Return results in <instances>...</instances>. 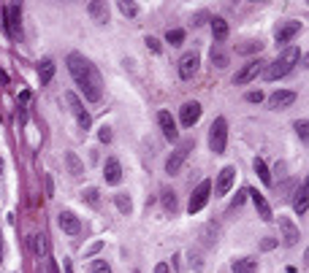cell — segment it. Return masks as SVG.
Here are the masks:
<instances>
[{
  "instance_id": "6da1fadb",
  "label": "cell",
  "mask_w": 309,
  "mask_h": 273,
  "mask_svg": "<svg viewBox=\"0 0 309 273\" xmlns=\"http://www.w3.org/2000/svg\"><path fill=\"white\" fill-rule=\"evenodd\" d=\"M65 65H68L71 78L76 82L79 90H82V95L90 103H98L100 98H103V78H100L95 65H92L84 54H79V52H71V54L65 57Z\"/></svg>"
},
{
  "instance_id": "7a4b0ae2",
  "label": "cell",
  "mask_w": 309,
  "mask_h": 273,
  "mask_svg": "<svg viewBox=\"0 0 309 273\" xmlns=\"http://www.w3.org/2000/svg\"><path fill=\"white\" fill-rule=\"evenodd\" d=\"M301 60V52L295 49V46H287L282 54L274 60V62H266L268 68H266V78L268 82H277V78H285L287 73H290L295 68V62Z\"/></svg>"
},
{
  "instance_id": "3957f363",
  "label": "cell",
  "mask_w": 309,
  "mask_h": 273,
  "mask_svg": "<svg viewBox=\"0 0 309 273\" xmlns=\"http://www.w3.org/2000/svg\"><path fill=\"white\" fill-rule=\"evenodd\" d=\"M225 146H228V122L223 116H217L209 128V149L214 154H223Z\"/></svg>"
},
{
  "instance_id": "277c9868",
  "label": "cell",
  "mask_w": 309,
  "mask_h": 273,
  "mask_svg": "<svg viewBox=\"0 0 309 273\" xmlns=\"http://www.w3.org/2000/svg\"><path fill=\"white\" fill-rule=\"evenodd\" d=\"M193 146H196V141H193V138H187V141L179 144L177 149L171 152V157L166 160V173H171V176H174V173H179V168L185 165V160H187V154H190Z\"/></svg>"
},
{
  "instance_id": "5b68a950",
  "label": "cell",
  "mask_w": 309,
  "mask_h": 273,
  "mask_svg": "<svg viewBox=\"0 0 309 273\" xmlns=\"http://www.w3.org/2000/svg\"><path fill=\"white\" fill-rule=\"evenodd\" d=\"M209 195H212V182H209V178H204V182L193 190L190 203H187V211H190V214H198V211L209 203Z\"/></svg>"
},
{
  "instance_id": "8992f818",
  "label": "cell",
  "mask_w": 309,
  "mask_h": 273,
  "mask_svg": "<svg viewBox=\"0 0 309 273\" xmlns=\"http://www.w3.org/2000/svg\"><path fill=\"white\" fill-rule=\"evenodd\" d=\"M263 68H266V62H263L260 57H258V60H250V62H247L244 68H241V70L236 73V76H233V84H236V86L250 84L252 78H258L260 73H263Z\"/></svg>"
},
{
  "instance_id": "52a82bcc",
  "label": "cell",
  "mask_w": 309,
  "mask_h": 273,
  "mask_svg": "<svg viewBox=\"0 0 309 273\" xmlns=\"http://www.w3.org/2000/svg\"><path fill=\"white\" fill-rule=\"evenodd\" d=\"M3 22H6V32H9L11 38L22 36V8H19L17 3L3 11Z\"/></svg>"
},
{
  "instance_id": "ba28073f",
  "label": "cell",
  "mask_w": 309,
  "mask_h": 273,
  "mask_svg": "<svg viewBox=\"0 0 309 273\" xmlns=\"http://www.w3.org/2000/svg\"><path fill=\"white\" fill-rule=\"evenodd\" d=\"M301 28H304V24L295 22V19H290V22H279L277 32H274V41H277V46H287L301 32Z\"/></svg>"
},
{
  "instance_id": "9c48e42d",
  "label": "cell",
  "mask_w": 309,
  "mask_h": 273,
  "mask_svg": "<svg viewBox=\"0 0 309 273\" xmlns=\"http://www.w3.org/2000/svg\"><path fill=\"white\" fill-rule=\"evenodd\" d=\"M198 65H201L198 52H187V54H182V60H179V76H182L185 82H190L198 73Z\"/></svg>"
},
{
  "instance_id": "30bf717a",
  "label": "cell",
  "mask_w": 309,
  "mask_h": 273,
  "mask_svg": "<svg viewBox=\"0 0 309 273\" xmlns=\"http://www.w3.org/2000/svg\"><path fill=\"white\" fill-rule=\"evenodd\" d=\"M65 100H68V106H71V111H73V116H76V122H79V128L82 130H87L92 124V119H90V114L84 111V106H82V100H79L73 92H65Z\"/></svg>"
},
{
  "instance_id": "8fae6325",
  "label": "cell",
  "mask_w": 309,
  "mask_h": 273,
  "mask_svg": "<svg viewBox=\"0 0 309 273\" xmlns=\"http://www.w3.org/2000/svg\"><path fill=\"white\" fill-rule=\"evenodd\" d=\"M279 230H282V244L285 246H295L298 244V238H301V232H298V228H295V222L290 216H279Z\"/></svg>"
},
{
  "instance_id": "7c38bea8",
  "label": "cell",
  "mask_w": 309,
  "mask_h": 273,
  "mask_svg": "<svg viewBox=\"0 0 309 273\" xmlns=\"http://www.w3.org/2000/svg\"><path fill=\"white\" fill-rule=\"evenodd\" d=\"M57 224H60V230L68 232V236H79V232H82V222H79V216L73 214V211H60Z\"/></svg>"
},
{
  "instance_id": "4fadbf2b",
  "label": "cell",
  "mask_w": 309,
  "mask_h": 273,
  "mask_svg": "<svg viewBox=\"0 0 309 273\" xmlns=\"http://www.w3.org/2000/svg\"><path fill=\"white\" fill-rule=\"evenodd\" d=\"M233 182H236V168H233V165H225V168L220 170V176H217L214 192H217V195H228L231 187H233Z\"/></svg>"
},
{
  "instance_id": "5bb4252c",
  "label": "cell",
  "mask_w": 309,
  "mask_h": 273,
  "mask_svg": "<svg viewBox=\"0 0 309 273\" xmlns=\"http://www.w3.org/2000/svg\"><path fill=\"white\" fill-rule=\"evenodd\" d=\"M103 178H106V184H111V187H117V184L122 182V165H119L117 157H109V160H106V165H103Z\"/></svg>"
},
{
  "instance_id": "9a60e30c",
  "label": "cell",
  "mask_w": 309,
  "mask_h": 273,
  "mask_svg": "<svg viewBox=\"0 0 309 273\" xmlns=\"http://www.w3.org/2000/svg\"><path fill=\"white\" fill-rule=\"evenodd\" d=\"M309 182L304 178V182L298 184V190H295V198H293V211L298 216H306V208H309Z\"/></svg>"
},
{
  "instance_id": "2e32d148",
  "label": "cell",
  "mask_w": 309,
  "mask_h": 273,
  "mask_svg": "<svg viewBox=\"0 0 309 273\" xmlns=\"http://www.w3.org/2000/svg\"><path fill=\"white\" fill-rule=\"evenodd\" d=\"M158 122H160V130H163V136L169 138L171 144L179 141V130H177V122H174V116L169 114V111H160L158 114Z\"/></svg>"
},
{
  "instance_id": "e0dca14e",
  "label": "cell",
  "mask_w": 309,
  "mask_h": 273,
  "mask_svg": "<svg viewBox=\"0 0 309 273\" xmlns=\"http://www.w3.org/2000/svg\"><path fill=\"white\" fill-rule=\"evenodd\" d=\"M201 114H204L201 103H198V100H187V103L182 106V124H185V128H193V124L201 119Z\"/></svg>"
},
{
  "instance_id": "ac0fdd59",
  "label": "cell",
  "mask_w": 309,
  "mask_h": 273,
  "mask_svg": "<svg viewBox=\"0 0 309 273\" xmlns=\"http://www.w3.org/2000/svg\"><path fill=\"white\" fill-rule=\"evenodd\" d=\"M87 14L95 19L98 24H106L109 22V3L106 0H90L87 3Z\"/></svg>"
},
{
  "instance_id": "d6986e66",
  "label": "cell",
  "mask_w": 309,
  "mask_h": 273,
  "mask_svg": "<svg viewBox=\"0 0 309 273\" xmlns=\"http://www.w3.org/2000/svg\"><path fill=\"white\" fill-rule=\"evenodd\" d=\"M293 103H295V92H290V90H277L268 98V108H274V111L287 108V106H293Z\"/></svg>"
},
{
  "instance_id": "ffe728a7",
  "label": "cell",
  "mask_w": 309,
  "mask_h": 273,
  "mask_svg": "<svg viewBox=\"0 0 309 273\" xmlns=\"http://www.w3.org/2000/svg\"><path fill=\"white\" fill-rule=\"evenodd\" d=\"M247 195L252 198V203H255V211H258V216L263 219V222H274V214H271V206L266 203V198L260 195V192H255V190H250Z\"/></svg>"
},
{
  "instance_id": "44dd1931",
  "label": "cell",
  "mask_w": 309,
  "mask_h": 273,
  "mask_svg": "<svg viewBox=\"0 0 309 273\" xmlns=\"http://www.w3.org/2000/svg\"><path fill=\"white\" fill-rule=\"evenodd\" d=\"M212 36H214V44H225L228 38V22L223 16H212Z\"/></svg>"
},
{
  "instance_id": "7402d4cb",
  "label": "cell",
  "mask_w": 309,
  "mask_h": 273,
  "mask_svg": "<svg viewBox=\"0 0 309 273\" xmlns=\"http://www.w3.org/2000/svg\"><path fill=\"white\" fill-rule=\"evenodd\" d=\"M231 270L233 273H255V270H258V260L239 257V260H233V262H231Z\"/></svg>"
},
{
  "instance_id": "603a6c76",
  "label": "cell",
  "mask_w": 309,
  "mask_h": 273,
  "mask_svg": "<svg viewBox=\"0 0 309 273\" xmlns=\"http://www.w3.org/2000/svg\"><path fill=\"white\" fill-rule=\"evenodd\" d=\"M55 70H57V65L52 60H41V65H38V82H41V86H46L55 78Z\"/></svg>"
},
{
  "instance_id": "cb8c5ba5",
  "label": "cell",
  "mask_w": 309,
  "mask_h": 273,
  "mask_svg": "<svg viewBox=\"0 0 309 273\" xmlns=\"http://www.w3.org/2000/svg\"><path fill=\"white\" fill-rule=\"evenodd\" d=\"M30 246H33V254H36V257H46V254H49V241H46V236H33Z\"/></svg>"
},
{
  "instance_id": "d4e9b609",
  "label": "cell",
  "mask_w": 309,
  "mask_h": 273,
  "mask_svg": "<svg viewBox=\"0 0 309 273\" xmlns=\"http://www.w3.org/2000/svg\"><path fill=\"white\" fill-rule=\"evenodd\" d=\"M65 162H68V170H71V176L73 178H79L84 173V165H82V160H79L73 152H65Z\"/></svg>"
},
{
  "instance_id": "484cf974",
  "label": "cell",
  "mask_w": 309,
  "mask_h": 273,
  "mask_svg": "<svg viewBox=\"0 0 309 273\" xmlns=\"http://www.w3.org/2000/svg\"><path fill=\"white\" fill-rule=\"evenodd\" d=\"M252 168H255V173L260 176V182H263L266 187H271V173H268V168H266V162H263V160H260V157H255Z\"/></svg>"
},
{
  "instance_id": "4316f807",
  "label": "cell",
  "mask_w": 309,
  "mask_h": 273,
  "mask_svg": "<svg viewBox=\"0 0 309 273\" xmlns=\"http://www.w3.org/2000/svg\"><path fill=\"white\" fill-rule=\"evenodd\" d=\"M82 198H84L87 206H92V208H98V206H100V190L98 187H87L82 192Z\"/></svg>"
},
{
  "instance_id": "83f0119b",
  "label": "cell",
  "mask_w": 309,
  "mask_h": 273,
  "mask_svg": "<svg viewBox=\"0 0 309 273\" xmlns=\"http://www.w3.org/2000/svg\"><path fill=\"white\" fill-rule=\"evenodd\" d=\"M114 206H117L122 214H130L133 211V203H130V198H127L125 192H117V195H114Z\"/></svg>"
},
{
  "instance_id": "f1b7e54d",
  "label": "cell",
  "mask_w": 309,
  "mask_h": 273,
  "mask_svg": "<svg viewBox=\"0 0 309 273\" xmlns=\"http://www.w3.org/2000/svg\"><path fill=\"white\" fill-rule=\"evenodd\" d=\"M166 44H171V46H182L185 44V30H169L166 32Z\"/></svg>"
},
{
  "instance_id": "f546056e",
  "label": "cell",
  "mask_w": 309,
  "mask_h": 273,
  "mask_svg": "<svg viewBox=\"0 0 309 273\" xmlns=\"http://www.w3.org/2000/svg\"><path fill=\"white\" fill-rule=\"evenodd\" d=\"M212 62L217 65V68H225V65H228V54L220 49L217 44H214V49H212Z\"/></svg>"
},
{
  "instance_id": "4dcf8cb0",
  "label": "cell",
  "mask_w": 309,
  "mask_h": 273,
  "mask_svg": "<svg viewBox=\"0 0 309 273\" xmlns=\"http://www.w3.org/2000/svg\"><path fill=\"white\" fill-rule=\"evenodd\" d=\"M90 273H111V268H109V262H106V260H92Z\"/></svg>"
},
{
  "instance_id": "1f68e13d",
  "label": "cell",
  "mask_w": 309,
  "mask_h": 273,
  "mask_svg": "<svg viewBox=\"0 0 309 273\" xmlns=\"http://www.w3.org/2000/svg\"><path fill=\"white\" fill-rule=\"evenodd\" d=\"M119 11H122L125 16H136L138 14V6L136 3H127V0H119Z\"/></svg>"
},
{
  "instance_id": "d6a6232c",
  "label": "cell",
  "mask_w": 309,
  "mask_h": 273,
  "mask_svg": "<svg viewBox=\"0 0 309 273\" xmlns=\"http://www.w3.org/2000/svg\"><path fill=\"white\" fill-rule=\"evenodd\" d=\"M163 206H166V211H177V195L174 192H163Z\"/></svg>"
},
{
  "instance_id": "836d02e7",
  "label": "cell",
  "mask_w": 309,
  "mask_h": 273,
  "mask_svg": "<svg viewBox=\"0 0 309 273\" xmlns=\"http://www.w3.org/2000/svg\"><path fill=\"white\" fill-rule=\"evenodd\" d=\"M144 44H146V49H149L152 54H160V52H163L160 41H158V38H152V36H146V38H144Z\"/></svg>"
},
{
  "instance_id": "e575fe53",
  "label": "cell",
  "mask_w": 309,
  "mask_h": 273,
  "mask_svg": "<svg viewBox=\"0 0 309 273\" xmlns=\"http://www.w3.org/2000/svg\"><path fill=\"white\" fill-rule=\"evenodd\" d=\"M306 130H309V122H306V119H298V122H295V132H298V138L304 144H306V136H309Z\"/></svg>"
},
{
  "instance_id": "d590c367",
  "label": "cell",
  "mask_w": 309,
  "mask_h": 273,
  "mask_svg": "<svg viewBox=\"0 0 309 273\" xmlns=\"http://www.w3.org/2000/svg\"><path fill=\"white\" fill-rule=\"evenodd\" d=\"M239 52H241V54H247V52H260V44H255V41H247L244 46H239Z\"/></svg>"
},
{
  "instance_id": "8d00e7d4",
  "label": "cell",
  "mask_w": 309,
  "mask_h": 273,
  "mask_svg": "<svg viewBox=\"0 0 309 273\" xmlns=\"http://www.w3.org/2000/svg\"><path fill=\"white\" fill-rule=\"evenodd\" d=\"M98 138H100L103 144H109V141H111V128H106V124H103V128H100V132H98Z\"/></svg>"
},
{
  "instance_id": "74e56055",
  "label": "cell",
  "mask_w": 309,
  "mask_h": 273,
  "mask_svg": "<svg viewBox=\"0 0 309 273\" xmlns=\"http://www.w3.org/2000/svg\"><path fill=\"white\" fill-rule=\"evenodd\" d=\"M274 246H277V238H263V241H260V249L263 252H271Z\"/></svg>"
},
{
  "instance_id": "f35d334b",
  "label": "cell",
  "mask_w": 309,
  "mask_h": 273,
  "mask_svg": "<svg viewBox=\"0 0 309 273\" xmlns=\"http://www.w3.org/2000/svg\"><path fill=\"white\" fill-rule=\"evenodd\" d=\"M260 100H263V92H247V103H260Z\"/></svg>"
},
{
  "instance_id": "ab89813d",
  "label": "cell",
  "mask_w": 309,
  "mask_h": 273,
  "mask_svg": "<svg viewBox=\"0 0 309 273\" xmlns=\"http://www.w3.org/2000/svg\"><path fill=\"white\" fill-rule=\"evenodd\" d=\"M44 184H46V198H52V195H55V184H52V176H49V173L44 176Z\"/></svg>"
},
{
  "instance_id": "60d3db41",
  "label": "cell",
  "mask_w": 309,
  "mask_h": 273,
  "mask_svg": "<svg viewBox=\"0 0 309 273\" xmlns=\"http://www.w3.org/2000/svg\"><path fill=\"white\" fill-rule=\"evenodd\" d=\"M247 192H250V190H241V192H239V195H236V200H233V208H239V206H241V203H244V198H247Z\"/></svg>"
},
{
  "instance_id": "b9f144b4",
  "label": "cell",
  "mask_w": 309,
  "mask_h": 273,
  "mask_svg": "<svg viewBox=\"0 0 309 273\" xmlns=\"http://www.w3.org/2000/svg\"><path fill=\"white\" fill-rule=\"evenodd\" d=\"M154 273H171L169 262H158V268H154Z\"/></svg>"
},
{
  "instance_id": "7bdbcfd3",
  "label": "cell",
  "mask_w": 309,
  "mask_h": 273,
  "mask_svg": "<svg viewBox=\"0 0 309 273\" xmlns=\"http://www.w3.org/2000/svg\"><path fill=\"white\" fill-rule=\"evenodd\" d=\"M49 273H57V262H55V260H49Z\"/></svg>"
},
{
  "instance_id": "ee69618b",
  "label": "cell",
  "mask_w": 309,
  "mask_h": 273,
  "mask_svg": "<svg viewBox=\"0 0 309 273\" xmlns=\"http://www.w3.org/2000/svg\"><path fill=\"white\" fill-rule=\"evenodd\" d=\"M0 262H3V232H0Z\"/></svg>"
},
{
  "instance_id": "f6af8a7d",
  "label": "cell",
  "mask_w": 309,
  "mask_h": 273,
  "mask_svg": "<svg viewBox=\"0 0 309 273\" xmlns=\"http://www.w3.org/2000/svg\"><path fill=\"white\" fill-rule=\"evenodd\" d=\"M3 168H6V162H3V157H0V173H3Z\"/></svg>"
},
{
  "instance_id": "bcb514c9",
  "label": "cell",
  "mask_w": 309,
  "mask_h": 273,
  "mask_svg": "<svg viewBox=\"0 0 309 273\" xmlns=\"http://www.w3.org/2000/svg\"><path fill=\"white\" fill-rule=\"evenodd\" d=\"M136 273H138V270H136Z\"/></svg>"
}]
</instances>
